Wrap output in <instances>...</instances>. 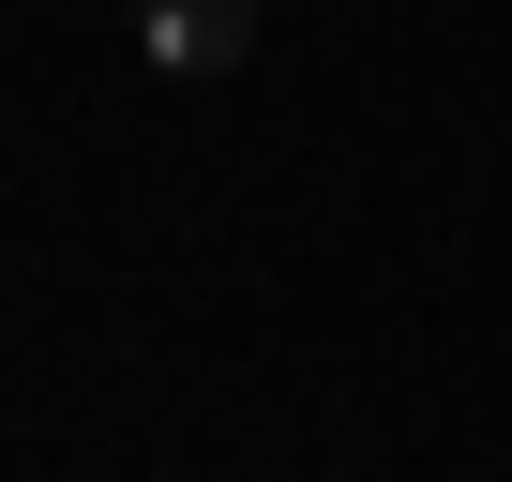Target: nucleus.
Listing matches in <instances>:
<instances>
[{
    "label": "nucleus",
    "instance_id": "nucleus-1",
    "mask_svg": "<svg viewBox=\"0 0 512 482\" xmlns=\"http://www.w3.org/2000/svg\"><path fill=\"white\" fill-rule=\"evenodd\" d=\"M136 46L166 76H241L256 61V0H136Z\"/></svg>",
    "mask_w": 512,
    "mask_h": 482
}]
</instances>
